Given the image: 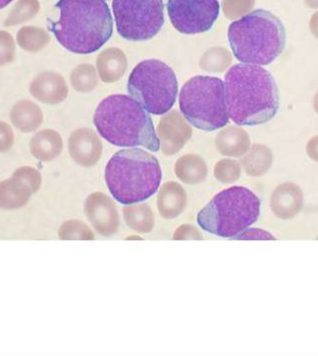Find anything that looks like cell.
Here are the masks:
<instances>
[{"mask_svg": "<svg viewBox=\"0 0 318 356\" xmlns=\"http://www.w3.org/2000/svg\"><path fill=\"white\" fill-rule=\"evenodd\" d=\"M229 118L239 126H258L278 114L280 96L272 74L261 65L239 63L225 74Z\"/></svg>", "mask_w": 318, "mask_h": 356, "instance_id": "6da1fadb", "label": "cell"}, {"mask_svg": "<svg viewBox=\"0 0 318 356\" xmlns=\"http://www.w3.org/2000/svg\"><path fill=\"white\" fill-rule=\"evenodd\" d=\"M59 18L49 24L58 42L77 54L98 51L111 38L113 18L104 0H59Z\"/></svg>", "mask_w": 318, "mask_h": 356, "instance_id": "7a4b0ae2", "label": "cell"}, {"mask_svg": "<svg viewBox=\"0 0 318 356\" xmlns=\"http://www.w3.org/2000/svg\"><path fill=\"white\" fill-rule=\"evenodd\" d=\"M93 123L100 135L113 145L159 151L150 115L129 96L115 95L104 99L97 107Z\"/></svg>", "mask_w": 318, "mask_h": 356, "instance_id": "3957f363", "label": "cell"}, {"mask_svg": "<svg viewBox=\"0 0 318 356\" xmlns=\"http://www.w3.org/2000/svg\"><path fill=\"white\" fill-rule=\"evenodd\" d=\"M105 183L110 194L123 205L148 200L156 194L162 180L159 160L139 148L117 152L105 167Z\"/></svg>", "mask_w": 318, "mask_h": 356, "instance_id": "277c9868", "label": "cell"}, {"mask_svg": "<svg viewBox=\"0 0 318 356\" xmlns=\"http://www.w3.org/2000/svg\"><path fill=\"white\" fill-rule=\"evenodd\" d=\"M286 29L273 13L256 10L234 22L228 29V40L239 62L269 65L286 47Z\"/></svg>", "mask_w": 318, "mask_h": 356, "instance_id": "5b68a950", "label": "cell"}, {"mask_svg": "<svg viewBox=\"0 0 318 356\" xmlns=\"http://www.w3.org/2000/svg\"><path fill=\"white\" fill-rule=\"evenodd\" d=\"M261 202L250 189L233 186L215 195L198 215L202 230L230 238L258 220Z\"/></svg>", "mask_w": 318, "mask_h": 356, "instance_id": "8992f818", "label": "cell"}, {"mask_svg": "<svg viewBox=\"0 0 318 356\" xmlns=\"http://www.w3.org/2000/svg\"><path fill=\"white\" fill-rule=\"evenodd\" d=\"M179 104L185 120L201 131H217L230 120L225 82L218 77L198 76L188 80L180 92Z\"/></svg>", "mask_w": 318, "mask_h": 356, "instance_id": "52a82bcc", "label": "cell"}, {"mask_svg": "<svg viewBox=\"0 0 318 356\" xmlns=\"http://www.w3.org/2000/svg\"><path fill=\"white\" fill-rule=\"evenodd\" d=\"M178 90L173 68L159 60H143L129 74V95L150 114L160 115L170 111Z\"/></svg>", "mask_w": 318, "mask_h": 356, "instance_id": "ba28073f", "label": "cell"}, {"mask_svg": "<svg viewBox=\"0 0 318 356\" xmlns=\"http://www.w3.org/2000/svg\"><path fill=\"white\" fill-rule=\"evenodd\" d=\"M118 34L129 41H145L164 26L163 0H113Z\"/></svg>", "mask_w": 318, "mask_h": 356, "instance_id": "9c48e42d", "label": "cell"}, {"mask_svg": "<svg viewBox=\"0 0 318 356\" xmlns=\"http://www.w3.org/2000/svg\"><path fill=\"white\" fill-rule=\"evenodd\" d=\"M168 17L174 29L186 35L209 31L219 18V0H168Z\"/></svg>", "mask_w": 318, "mask_h": 356, "instance_id": "30bf717a", "label": "cell"}, {"mask_svg": "<svg viewBox=\"0 0 318 356\" xmlns=\"http://www.w3.org/2000/svg\"><path fill=\"white\" fill-rule=\"evenodd\" d=\"M85 214L94 230L102 236H111L120 227L117 206L109 195L93 193L85 202Z\"/></svg>", "mask_w": 318, "mask_h": 356, "instance_id": "8fae6325", "label": "cell"}, {"mask_svg": "<svg viewBox=\"0 0 318 356\" xmlns=\"http://www.w3.org/2000/svg\"><path fill=\"white\" fill-rule=\"evenodd\" d=\"M157 132L160 148L167 156L178 153L192 136V129L176 111L161 118Z\"/></svg>", "mask_w": 318, "mask_h": 356, "instance_id": "7c38bea8", "label": "cell"}, {"mask_svg": "<svg viewBox=\"0 0 318 356\" xmlns=\"http://www.w3.org/2000/svg\"><path fill=\"white\" fill-rule=\"evenodd\" d=\"M68 149L72 159L77 165L90 168L101 159L102 145L95 132L80 129L69 138Z\"/></svg>", "mask_w": 318, "mask_h": 356, "instance_id": "4fadbf2b", "label": "cell"}, {"mask_svg": "<svg viewBox=\"0 0 318 356\" xmlns=\"http://www.w3.org/2000/svg\"><path fill=\"white\" fill-rule=\"evenodd\" d=\"M29 92L40 103L54 106L65 100L68 88L65 79L60 74L46 71L38 74L33 79Z\"/></svg>", "mask_w": 318, "mask_h": 356, "instance_id": "5bb4252c", "label": "cell"}, {"mask_svg": "<svg viewBox=\"0 0 318 356\" xmlns=\"http://www.w3.org/2000/svg\"><path fill=\"white\" fill-rule=\"evenodd\" d=\"M187 205V194L179 184H165L157 195V209L165 220H173L184 212Z\"/></svg>", "mask_w": 318, "mask_h": 356, "instance_id": "9a60e30c", "label": "cell"}, {"mask_svg": "<svg viewBox=\"0 0 318 356\" xmlns=\"http://www.w3.org/2000/svg\"><path fill=\"white\" fill-rule=\"evenodd\" d=\"M63 143L59 132L54 129H43L35 134L30 142L29 148L35 159L49 162L62 153Z\"/></svg>", "mask_w": 318, "mask_h": 356, "instance_id": "2e32d148", "label": "cell"}, {"mask_svg": "<svg viewBox=\"0 0 318 356\" xmlns=\"http://www.w3.org/2000/svg\"><path fill=\"white\" fill-rule=\"evenodd\" d=\"M43 120L42 110L32 101L18 102L10 110V121L13 125L24 134L37 131Z\"/></svg>", "mask_w": 318, "mask_h": 356, "instance_id": "e0dca14e", "label": "cell"}, {"mask_svg": "<svg viewBox=\"0 0 318 356\" xmlns=\"http://www.w3.org/2000/svg\"><path fill=\"white\" fill-rule=\"evenodd\" d=\"M33 193L23 181L15 177L0 183V209L15 211L26 206Z\"/></svg>", "mask_w": 318, "mask_h": 356, "instance_id": "ac0fdd59", "label": "cell"}, {"mask_svg": "<svg viewBox=\"0 0 318 356\" xmlns=\"http://www.w3.org/2000/svg\"><path fill=\"white\" fill-rule=\"evenodd\" d=\"M97 66L102 81L116 82L125 73L126 56L120 49H109L99 55Z\"/></svg>", "mask_w": 318, "mask_h": 356, "instance_id": "d6986e66", "label": "cell"}, {"mask_svg": "<svg viewBox=\"0 0 318 356\" xmlns=\"http://www.w3.org/2000/svg\"><path fill=\"white\" fill-rule=\"evenodd\" d=\"M175 173L182 183L193 186L206 180L207 167L200 156L186 154L176 162Z\"/></svg>", "mask_w": 318, "mask_h": 356, "instance_id": "ffe728a7", "label": "cell"}, {"mask_svg": "<svg viewBox=\"0 0 318 356\" xmlns=\"http://www.w3.org/2000/svg\"><path fill=\"white\" fill-rule=\"evenodd\" d=\"M123 216L128 227L137 233H151L156 223L153 211L146 204L125 207L123 209Z\"/></svg>", "mask_w": 318, "mask_h": 356, "instance_id": "44dd1931", "label": "cell"}, {"mask_svg": "<svg viewBox=\"0 0 318 356\" xmlns=\"http://www.w3.org/2000/svg\"><path fill=\"white\" fill-rule=\"evenodd\" d=\"M16 40H17L18 45L24 51L38 52L48 45L51 38L48 33L42 29L27 26L24 27L18 32Z\"/></svg>", "mask_w": 318, "mask_h": 356, "instance_id": "7402d4cb", "label": "cell"}, {"mask_svg": "<svg viewBox=\"0 0 318 356\" xmlns=\"http://www.w3.org/2000/svg\"><path fill=\"white\" fill-rule=\"evenodd\" d=\"M72 86L77 92H88L93 90L97 84L96 73L93 66L79 65L71 74Z\"/></svg>", "mask_w": 318, "mask_h": 356, "instance_id": "603a6c76", "label": "cell"}, {"mask_svg": "<svg viewBox=\"0 0 318 356\" xmlns=\"http://www.w3.org/2000/svg\"><path fill=\"white\" fill-rule=\"evenodd\" d=\"M61 240H93L94 234L87 225L79 220H66L59 228Z\"/></svg>", "mask_w": 318, "mask_h": 356, "instance_id": "cb8c5ba5", "label": "cell"}, {"mask_svg": "<svg viewBox=\"0 0 318 356\" xmlns=\"http://www.w3.org/2000/svg\"><path fill=\"white\" fill-rule=\"evenodd\" d=\"M214 175L221 183H233L239 176V165L233 160H222L215 165Z\"/></svg>", "mask_w": 318, "mask_h": 356, "instance_id": "d4e9b609", "label": "cell"}, {"mask_svg": "<svg viewBox=\"0 0 318 356\" xmlns=\"http://www.w3.org/2000/svg\"><path fill=\"white\" fill-rule=\"evenodd\" d=\"M13 177L26 184L31 189L33 194L40 190L41 184H42V177H41L40 171L35 170V168L29 167V165H24V167L17 168L13 174Z\"/></svg>", "mask_w": 318, "mask_h": 356, "instance_id": "484cf974", "label": "cell"}, {"mask_svg": "<svg viewBox=\"0 0 318 356\" xmlns=\"http://www.w3.org/2000/svg\"><path fill=\"white\" fill-rule=\"evenodd\" d=\"M15 49L16 44L13 35L0 30V66L9 65L15 60Z\"/></svg>", "mask_w": 318, "mask_h": 356, "instance_id": "4316f807", "label": "cell"}, {"mask_svg": "<svg viewBox=\"0 0 318 356\" xmlns=\"http://www.w3.org/2000/svg\"><path fill=\"white\" fill-rule=\"evenodd\" d=\"M15 143V132L9 124L0 120V153H5Z\"/></svg>", "mask_w": 318, "mask_h": 356, "instance_id": "83f0119b", "label": "cell"}, {"mask_svg": "<svg viewBox=\"0 0 318 356\" xmlns=\"http://www.w3.org/2000/svg\"><path fill=\"white\" fill-rule=\"evenodd\" d=\"M174 240H201L202 234L198 229L191 225H184L176 229Z\"/></svg>", "mask_w": 318, "mask_h": 356, "instance_id": "f1b7e54d", "label": "cell"}, {"mask_svg": "<svg viewBox=\"0 0 318 356\" xmlns=\"http://www.w3.org/2000/svg\"><path fill=\"white\" fill-rule=\"evenodd\" d=\"M237 240H273L276 239L272 234L268 232L258 228L246 229L242 233L234 236Z\"/></svg>", "mask_w": 318, "mask_h": 356, "instance_id": "f546056e", "label": "cell"}, {"mask_svg": "<svg viewBox=\"0 0 318 356\" xmlns=\"http://www.w3.org/2000/svg\"><path fill=\"white\" fill-rule=\"evenodd\" d=\"M13 1H15V0H0V10L9 6V5Z\"/></svg>", "mask_w": 318, "mask_h": 356, "instance_id": "4dcf8cb0", "label": "cell"}, {"mask_svg": "<svg viewBox=\"0 0 318 356\" xmlns=\"http://www.w3.org/2000/svg\"><path fill=\"white\" fill-rule=\"evenodd\" d=\"M127 239H142L141 238L140 236H131V237H128V238Z\"/></svg>", "mask_w": 318, "mask_h": 356, "instance_id": "1f68e13d", "label": "cell"}]
</instances>
